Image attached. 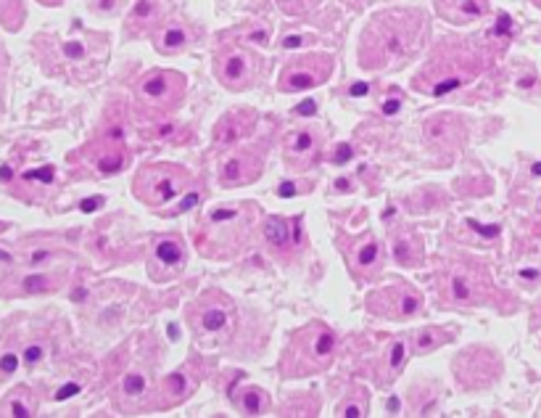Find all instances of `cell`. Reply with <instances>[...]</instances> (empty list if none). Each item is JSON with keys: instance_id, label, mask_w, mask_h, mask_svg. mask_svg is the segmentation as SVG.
Instances as JSON below:
<instances>
[{"instance_id": "cell-1", "label": "cell", "mask_w": 541, "mask_h": 418, "mask_svg": "<svg viewBox=\"0 0 541 418\" xmlns=\"http://www.w3.org/2000/svg\"><path fill=\"white\" fill-rule=\"evenodd\" d=\"M422 13L407 8L375 16L362 37V64L367 69H380L393 58L407 56L422 34Z\"/></svg>"}, {"instance_id": "cell-2", "label": "cell", "mask_w": 541, "mask_h": 418, "mask_svg": "<svg viewBox=\"0 0 541 418\" xmlns=\"http://www.w3.org/2000/svg\"><path fill=\"white\" fill-rule=\"evenodd\" d=\"M185 183V172L180 167H167V165H151L143 167L138 180H135V194L141 201H145L148 207H159L172 201L180 188Z\"/></svg>"}, {"instance_id": "cell-3", "label": "cell", "mask_w": 541, "mask_h": 418, "mask_svg": "<svg viewBox=\"0 0 541 418\" xmlns=\"http://www.w3.org/2000/svg\"><path fill=\"white\" fill-rule=\"evenodd\" d=\"M330 69H333V58H330V56L317 53V56L299 58L296 64H288V69L282 72L280 88L282 90H309L330 77Z\"/></svg>"}, {"instance_id": "cell-4", "label": "cell", "mask_w": 541, "mask_h": 418, "mask_svg": "<svg viewBox=\"0 0 541 418\" xmlns=\"http://www.w3.org/2000/svg\"><path fill=\"white\" fill-rule=\"evenodd\" d=\"M177 80H183V77L174 75V72H159V75L148 77L141 85L143 101H151V103H156V106H164V103L172 106V103H177V101L183 99V88H185V82H180V85H174L172 88V82H177Z\"/></svg>"}, {"instance_id": "cell-5", "label": "cell", "mask_w": 541, "mask_h": 418, "mask_svg": "<svg viewBox=\"0 0 541 418\" xmlns=\"http://www.w3.org/2000/svg\"><path fill=\"white\" fill-rule=\"evenodd\" d=\"M436 8L446 22L462 24L481 19L488 11V3L486 0H436Z\"/></svg>"}, {"instance_id": "cell-6", "label": "cell", "mask_w": 541, "mask_h": 418, "mask_svg": "<svg viewBox=\"0 0 541 418\" xmlns=\"http://www.w3.org/2000/svg\"><path fill=\"white\" fill-rule=\"evenodd\" d=\"M216 75H219V80H222L228 88L243 90L251 75L249 58L243 53H225L216 61Z\"/></svg>"}, {"instance_id": "cell-7", "label": "cell", "mask_w": 541, "mask_h": 418, "mask_svg": "<svg viewBox=\"0 0 541 418\" xmlns=\"http://www.w3.org/2000/svg\"><path fill=\"white\" fill-rule=\"evenodd\" d=\"M249 122H254V117L251 114H246V111H233V114H228L225 120L216 125V144H222V146H228V144H235L240 135L246 132V125Z\"/></svg>"}, {"instance_id": "cell-8", "label": "cell", "mask_w": 541, "mask_h": 418, "mask_svg": "<svg viewBox=\"0 0 541 418\" xmlns=\"http://www.w3.org/2000/svg\"><path fill=\"white\" fill-rule=\"evenodd\" d=\"M230 323V315L228 310L222 308V305H209L198 312V318H195V329L204 331V334H216V331H222L225 326Z\"/></svg>"}, {"instance_id": "cell-9", "label": "cell", "mask_w": 541, "mask_h": 418, "mask_svg": "<svg viewBox=\"0 0 541 418\" xmlns=\"http://www.w3.org/2000/svg\"><path fill=\"white\" fill-rule=\"evenodd\" d=\"M254 177H256V172L246 167L243 156H230L228 162L222 165V183L225 186H240V183H249Z\"/></svg>"}, {"instance_id": "cell-10", "label": "cell", "mask_w": 541, "mask_h": 418, "mask_svg": "<svg viewBox=\"0 0 541 418\" xmlns=\"http://www.w3.org/2000/svg\"><path fill=\"white\" fill-rule=\"evenodd\" d=\"M185 43H188V32H185L183 27H174V24L159 30V34H156V45H159V51H164V53H174V51H180Z\"/></svg>"}, {"instance_id": "cell-11", "label": "cell", "mask_w": 541, "mask_h": 418, "mask_svg": "<svg viewBox=\"0 0 541 418\" xmlns=\"http://www.w3.org/2000/svg\"><path fill=\"white\" fill-rule=\"evenodd\" d=\"M306 156V162L314 159V135L312 130H299L288 144V159H299Z\"/></svg>"}, {"instance_id": "cell-12", "label": "cell", "mask_w": 541, "mask_h": 418, "mask_svg": "<svg viewBox=\"0 0 541 418\" xmlns=\"http://www.w3.org/2000/svg\"><path fill=\"white\" fill-rule=\"evenodd\" d=\"M476 278L470 273H455L452 275V299L457 302H476Z\"/></svg>"}, {"instance_id": "cell-13", "label": "cell", "mask_w": 541, "mask_h": 418, "mask_svg": "<svg viewBox=\"0 0 541 418\" xmlns=\"http://www.w3.org/2000/svg\"><path fill=\"white\" fill-rule=\"evenodd\" d=\"M264 239H267V243H272V246H285V243L291 241L288 222L282 220V217H270V220L264 222Z\"/></svg>"}, {"instance_id": "cell-14", "label": "cell", "mask_w": 541, "mask_h": 418, "mask_svg": "<svg viewBox=\"0 0 541 418\" xmlns=\"http://www.w3.org/2000/svg\"><path fill=\"white\" fill-rule=\"evenodd\" d=\"M156 262L159 265H167V267H174V265L183 262V249H180V243L177 241H162L156 246Z\"/></svg>"}, {"instance_id": "cell-15", "label": "cell", "mask_w": 541, "mask_h": 418, "mask_svg": "<svg viewBox=\"0 0 541 418\" xmlns=\"http://www.w3.org/2000/svg\"><path fill=\"white\" fill-rule=\"evenodd\" d=\"M404 357H407V344L404 341H393V347H391V353L389 357H386V368H389V374H386V384H391V379L399 374L401 371V365H404Z\"/></svg>"}, {"instance_id": "cell-16", "label": "cell", "mask_w": 541, "mask_h": 418, "mask_svg": "<svg viewBox=\"0 0 541 418\" xmlns=\"http://www.w3.org/2000/svg\"><path fill=\"white\" fill-rule=\"evenodd\" d=\"M322 0H278V6H280L285 13H296V16H301V13H309L312 8H317Z\"/></svg>"}, {"instance_id": "cell-17", "label": "cell", "mask_w": 541, "mask_h": 418, "mask_svg": "<svg viewBox=\"0 0 541 418\" xmlns=\"http://www.w3.org/2000/svg\"><path fill=\"white\" fill-rule=\"evenodd\" d=\"M164 392L169 400H180V397L188 392V384H185V376L183 374H172L167 381H164Z\"/></svg>"}, {"instance_id": "cell-18", "label": "cell", "mask_w": 541, "mask_h": 418, "mask_svg": "<svg viewBox=\"0 0 541 418\" xmlns=\"http://www.w3.org/2000/svg\"><path fill=\"white\" fill-rule=\"evenodd\" d=\"M122 392L130 397H141L145 392V376L141 374H130L124 376V381H122Z\"/></svg>"}, {"instance_id": "cell-19", "label": "cell", "mask_w": 541, "mask_h": 418, "mask_svg": "<svg viewBox=\"0 0 541 418\" xmlns=\"http://www.w3.org/2000/svg\"><path fill=\"white\" fill-rule=\"evenodd\" d=\"M441 344V334L436 329H422L417 334V353H428L433 347H438Z\"/></svg>"}, {"instance_id": "cell-20", "label": "cell", "mask_w": 541, "mask_h": 418, "mask_svg": "<svg viewBox=\"0 0 541 418\" xmlns=\"http://www.w3.org/2000/svg\"><path fill=\"white\" fill-rule=\"evenodd\" d=\"M378 257H380V246L375 241H367L357 252V265H359V267H370V265L375 262Z\"/></svg>"}, {"instance_id": "cell-21", "label": "cell", "mask_w": 541, "mask_h": 418, "mask_svg": "<svg viewBox=\"0 0 541 418\" xmlns=\"http://www.w3.org/2000/svg\"><path fill=\"white\" fill-rule=\"evenodd\" d=\"M240 405H243L246 413H259L261 405H264V397H261V392H256V389H249V392L243 395V400H240Z\"/></svg>"}, {"instance_id": "cell-22", "label": "cell", "mask_w": 541, "mask_h": 418, "mask_svg": "<svg viewBox=\"0 0 541 418\" xmlns=\"http://www.w3.org/2000/svg\"><path fill=\"white\" fill-rule=\"evenodd\" d=\"M124 165V156L117 151V154H111V156H103L100 162H98V167H100V172H106V175H111V172H119V167Z\"/></svg>"}, {"instance_id": "cell-23", "label": "cell", "mask_w": 541, "mask_h": 418, "mask_svg": "<svg viewBox=\"0 0 541 418\" xmlns=\"http://www.w3.org/2000/svg\"><path fill=\"white\" fill-rule=\"evenodd\" d=\"M27 180H40V183H53V167H40V170H30L24 172Z\"/></svg>"}, {"instance_id": "cell-24", "label": "cell", "mask_w": 541, "mask_h": 418, "mask_svg": "<svg viewBox=\"0 0 541 418\" xmlns=\"http://www.w3.org/2000/svg\"><path fill=\"white\" fill-rule=\"evenodd\" d=\"M24 289H27L30 294H37V291H45V289H48V278H45V275H30V278L24 281Z\"/></svg>"}, {"instance_id": "cell-25", "label": "cell", "mask_w": 541, "mask_h": 418, "mask_svg": "<svg viewBox=\"0 0 541 418\" xmlns=\"http://www.w3.org/2000/svg\"><path fill=\"white\" fill-rule=\"evenodd\" d=\"M209 220H211V222H233V220H238V209H214Z\"/></svg>"}, {"instance_id": "cell-26", "label": "cell", "mask_w": 541, "mask_h": 418, "mask_svg": "<svg viewBox=\"0 0 541 418\" xmlns=\"http://www.w3.org/2000/svg\"><path fill=\"white\" fill-rule=\"evenodd\" d=\"M467 225H470L476 233H481V236H486V239L499 236V225H481V222H476V220H467Z\"/></svg>"}, {"instance_id": "cell-27", "label": "cell", "mask_w": 541, "mask_h": 418, "mask_svg": "<svg viewBox=\"0 0 541 418\" xmlns=\"http://www.w3.org/2000/svg\"><path fill=\"white\" fill-rule=\"evenodd\" d=\"M351 156H354L351 146H348V144H341V146H338V151L333 154V165H346Z\"/></svg>"}, {"instance_id": "cell-28", "label": "cell", "mask_w": 541, "mask_h": 418, "mask_svg": "<svg viewBox=\"0 0 541 418\" xmlns=\"http://www.w3.org/2000/svg\"><path fill=\"white\" fill-rule=\"evenodd\" d=\"M293 111H296L299 117H314V114H317V103H314V99H306V101H301Z\"/></svg>"}, {"instance_id": "cell-29", "label": "cell", "mask_w": 541, "mask_h": 418, "mask_svg": "<svg viewBox=\"0 0 541 418\" xmlns=\"http://www.w3.org/2000/svg\"><path fill=\"white\" fill-rule=\"evenodd\" d=\"M0 368H3L6 374H13V371L19 368V357H16V355H11V353L3 355V357H0Z\"/></svg>"}, {"instance_id": "cell-30", "label": "cell", "mask_w": 541, "mask_h": 418, "mask_svg": "<svg viewBox=\"0 0 541 418\" xmlns=\"http://www.w3.org/2000/svg\"><path fill=\"white\" fill-rule=\"evenodd\" d=\"M79 389H82L79 384H66V386H61V389L56 392V400H58V403H61V400H69V397L79 395Z\"/></svg>"}, {"instance_id": "cell-31", "label": "cell", "mask_w": 541, "mask_h": 418, "mask_svg": "<svg viewBox=\"0 0 541 418\" xmlns=\"http://www.w3.org/2000/svg\"><path fill=\"white\" fill-rule=\"evenodd\" d=\"M98 207H103V196H93V198H85V201H79V209L90 215V212H96Z\"/></svg>"}, {"instance_id": "cell-32", "label": "cell", "mask_w": 541, "mask_h": 418, "mask_svg": "<svg viewBox=\"0 0 541 418\" xmlns=\"http://www.w3.org/2000/svg\"><path fill=\"white\" fill-rule=\"evenodd\" d=\"M393 254H396V260H401V262H410V243L407 241H396V246H393Z\"/></svg>"}, {"instance_id": "cell-33", "label": "cell", "mask_w": 541, "mask_h": 418, "mask_svg": "<svg viewBox=\"0 0 541 418\" xmlns=\"http://www.w3.org/2000/svg\"><path fill=\"white\" fill-rule=\"evenodd\" d=\"M64 53L69 56V58H82V56H85V45L82 43H66Z\"/></svg>"}, {"instance_id": "cell-34", "label": "cell", "mask_w": 541, "mask_h": 418, "mask_svg": "<svg viewBox=\"0 0 541 418\" xmlns=\"http://www.w3.org/2000/svg\"><path fill=\"white\" fill-rule=\"evenodd\" d=\"M278 194H280L282 198H291V196H296V194H299V186H296L293 180H285V183H280Z\"/></svg>"}, {"instance_id": "cell-35", "label": "cell", "mask_w": 541, "mask_h": 418, "mask_svg": "<svg viewBox=\"0 0 541 418\" xmlns=\"http://www.w3.org/2000/svg\"><path fill=\"white\" fill-rule=\"evenodd\" d=\"M151 13H153V3H151V0H141V3L135 6V13H132V16L138 19V16H151Z\"/></svg>"}, {"instance_id": "cell-36", "label": "cell", "mask_w": 541, "mask_h": 418, "mask_svg": "<svg viewBox=\"0 0 541 418\" xmlns=\"http://www.w3.org/2000/svg\"><path fill=\"white\" fill-rule=\"evenodd\" d=\"M195 204H198V191H190V194L180 201V209H177V212H188V209H193Z\"/></svg>"}, {"instance_id": "cell-37", "label": "cell", "mask_w": 541, "mask_h": 418, "mask_svg": "<svg viewBox=\"0 0 541 418\" xmlns=\"http://www.w3.org/2000/svg\"><path fill=\"white\" fill-rule=\"evenodd\" d=\"M40 357H43V350H40L37 344H34V347H27V353H24V360H27V363H37Z\"/></svg>"}, {"instance_id": "cell-38", "label": "cell", "mask_w": 541, "mask_h": 418, "mask_svg": "<svg viewBox=\"0 0 541 418\" xmlns=\"http://www.w3.org/2000/svg\"><path fill=\"white\" fill-rule=\"evenodd\" d=\"M399 109H401V101H396V99H391L383 103V114H386V117H393Z\"/></svg>"}, {"instance_id": "cell-39", "label": "cell", "mask_w": 541, "mask_h": 418, "mask_svg": "<svg viewBox=\"0 0 541 418\" xmlns=\"http://www.w3.org/2000/svg\"><path fill=\"white\" fill-rule=\"evenodd\" d=\"M509 24H512V22H509V16H504V13H502V16H499V22H497V30H494V32H497V34H504V32H509Z\"/></svg>"}, {"instance_id": "cell-40", "label": "cell", "mask_w": 541, "mask_h": 418, "mask_svg": "<svg viewBox=\"0 0 541 418\" xmlns=\"http://www.w3.org/2000/svg\"><path fill=\"white\" fill-rule=\"evenodd\" d=\"M348 93H351L354 99H357V96H367V82H354V85H351V90H348Z\"/></svg>"}, {"instance_id": "cell-41", "label": "cell", "mask_w": 541, "mask_h": 418, "mask_svg": "<svg viewBox=\"0 0 541 418\" xmlns=\"http://www.w3.org/2000/svg\"><path fill=\"white\" fill-rule=\"evenodd\" d=\"M11 413H13V416H16V418H27V416H30V410L24 407V403H13Z\"/></svg>"}, {"instance_id": "cell-42", "label": "cell", "mask_w": 541, "mask_h": 418, "mask_svg": "<svg viewBox=\"0 0 541 418\" xmlns=\"http://www.w3.org/2000/svg\"><path fill=\"white\" fill-rule=\"evenodd\" d=\"M344 416H346V418H359V416H365V410H362V407L348 405L346 410H344Z\"/></svg>"}, {"instance_id": "cell-43", "label": "cell", "mask_w": 541, "mask_h": 418, "mask_svg": "<svg viewBox=\"0 0 541 418\" xmlns=\"http://www.w3.org/2000/svg\"><path fill=\"white\" fill-rule=\"evenodd\" d=\"M282 45H285V48H299V45H301V37H299V34H293V37H285V40H282Z\"/></svg>"}, {"instance_id": "cell-44", "label": "cell", "mask_w": 541, "mask_h": 418, "mask_svg": "<svg viewBox=\"0 0 541 418\" xmlns=\"http://www.w3.org/2000/svg\"><path fill=\"white\" fill-rule=\"evenodd\" d=\"M399 405H401L399 397H391V400H389V413H396V410H399Z\"/></svg>"}, {"instance_id": "cell-45", "label": "cell", "mask_w": 541, "mask_h": 418, "mask_svg": "<svg viewBox=\"0 0 541 418\" xmlns=\"http://www.w3.org/2000/svg\"><path fill=\"white\" fill-rule=\"evenodd\" d=\"M11 167H0V180H11Z\"/></svg>"}, {"instance_id": "cell-46", "label": "cell", "mask_w": 541, "mask_h": 418, "mask_svg": "<svg viewBox=\"0 0 541 418\" xmlns=\"http://www.w3.org/2000/svg\"><path fill=\"white\" fill-rule=\"evenodd\" d=\"M520 278H539V270H520Z\"/></svg>"}, {"instance_id": "cell-47", "label": "cell", "mask_w": 541, "mask_h": 418, "mask_svg": "<svg viewBox=\"0 0 541 418\" xmlns=\"http://www.w3.org/2000/svg\"><path fill=\"white\" fill-rule=\"evenodd\" d=\"M45 257H48V252H34L32 254V262H43Z\"/></svg>"}, {"instance_id": "cell-48", "label": "cell", "mask_w": 541, "mask_h": 418, "mask_svg": "<svg viewBox=\"0 0 541 418\" xmlns=\"http://www.w3.org/2000/svg\"><path fill=\"white\" fill-rule=\"evenodd\" d=\"M87 297V291H85V289H77V291H74V299H77V302H82V299H85Z\"/></svg>"}, {"instance_id": "cell-49", "label": "cell", "mask_w": 541, "mask_h": 418, "mask_svg": "<svg viewBox=\"0 0 541 418\" xmlns=\"http://www.w3.org/2000/svg\"><path fill=\"white\" fill-rule=\"evenodd\" d=\"M336 188H338V191H346L348 183H346V180H344V177H341V180H336Z\"/></svg>"}, {"instance_id": "cell-50", "label": "cell", "mask_w": 541, "mask_h": 418, "mask_svg": "<svg viewBox=\"0 0 541 418\" xmlns=\"http://www.w3.org/2000/svg\"><path fill=\"white\" fill-rule=\"evenodd\" d=\"M0 262H11V254H8V252H3V249H0Z\"/></svg>"}, {"instance_id": "cell-51", "label": "cell", "mask_w": 541, "mask_h": 418, "mask_svg": "<svg viewBox=\"0 0 541 418\" xmlns=\"http://www.w3.org/2000/svg\"><path fill=\"white\" fill-rule=\"evenodd\" d=\"M530 172H533V175H541V162H536V165L530 167Z\"/></svg>"}, {"instance_id": "cell-52", "label": "cell", "mask_w": 541, "mask_h": 418, "mask_svg": "<svg viewBox=\"0 0 541 418\" xmlns=\"http://www.w3.org/2000/svg\"><path fill=\"white\" fill-rule=\"evenodd\" d=\"M43 3H48V6H56V3H58V0H43Z\"/></svg>"}, {"instance_id": "cell-53", "label": "cell", "mask_w": 541, "mask_h": 418, "mask_svg": "<svg viewBox=\"0 0 541 418\" xmlns=\"http://www.w3.org/2000/svg\"><path fill=\"white\" fill-rule=\"evenodd\" d=\"M3 231H6V225H3V222H0V233H3Z\"/></svg>"}]
</instances>
